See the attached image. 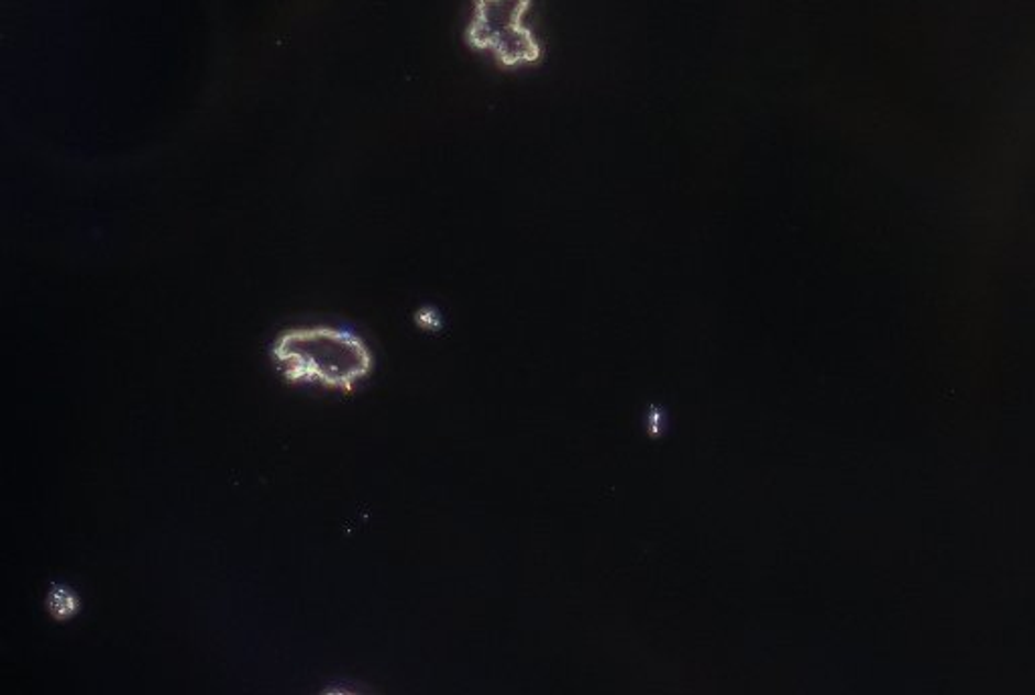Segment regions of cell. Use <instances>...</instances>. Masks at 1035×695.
I'll use <instances>...</instances> for the list:
<instances>
[{
	"instance_id": "cell-1",
	"label": "cell",
	"mask_w": 1035,
	"mask_h": 695,
	"mask_svg": "<svg viewBox=\"0 0 1035 695\" xmlns=\"http://www.w3.org/2000/svg\"><path fill=\"white\" fill-rule=\"evenodd\" d=\"M272 358L289 385L350 393L375 371V354L361 334L338 326H296L275 335Z\"/></svg>"
},
{
	"instance_id": "cell-2",
	"label": "cell",
	"mask_w": 1035,
	"mask_h": 695,
	"mask_svg": "<svg viewBox=\"0 0 1035 695\" xmlns=\"http://www.w3.org/2000/svg\"><path fill=\"white\" fill-rule=\"evenodd\" d=\"M535 0H472L463 41L475 53L489 55L506 71L542 62L544 45L528 25Z\"/></svg>"
},
{
	"instance_id": "cell-3",
	"label": "cell",
	"mask_w": 1035,
	"mask_h": 695,
	"mask_svg": "<svg viewBox=\"0 0 1035 695\" xmlns=\"http://www.w3.org/2000/svg\"><path fill=\"white\" fill-rule=\"evenodd\" d=\"M79 596L67 584H53L47 595V610L55 621H69L79 610Z\"/></svg>"
}]
</instances>
